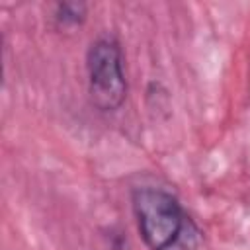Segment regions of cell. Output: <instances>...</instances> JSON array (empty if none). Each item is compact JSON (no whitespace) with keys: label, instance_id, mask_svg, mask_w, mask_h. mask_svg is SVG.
<instances>
[{"label":"cell","instance_id":"1","mask_svg":"<svg viewBox=\"0 0 250 250\" xmlns=\"http://www.w3.org/2000/svg\"><path fill=\"white\" fill-rule=\"evenodd\" d=\"M139 230L150 250H168L182 232V209L178 201L160 189H139L133 197Z\"/></svg>","mask_w":250,"mask_h":250},{"label":"cell","instance_id":"2","mask_svg":"<svg viewBox=\"0 0 250 250\" xmlns=\"http://www.w3.org/2000/svg\"><path fill=\"white\" fill-rule=\"evenodd\" d=\"M88 78L90 98L98 109H117L125 100V76L121 68V55L113 41L98 39L88 51Z\"/></svg>","mask_w":250,"mask_h":250},{"label":"cell","instance_id":"3","mask_svg":"<svg viewBox=\"0 0 250 250\" xmlns=\"http://www.w3.org/2000/svg\"><path fill=\"white\" fill-rule=\"evenodd\" d=\"M59 18L62 21H70V23H76L82 20L84 16V4H62L59 8Z\"/></svg>","mask_w":250,"mask_h":250}]
</instances>
